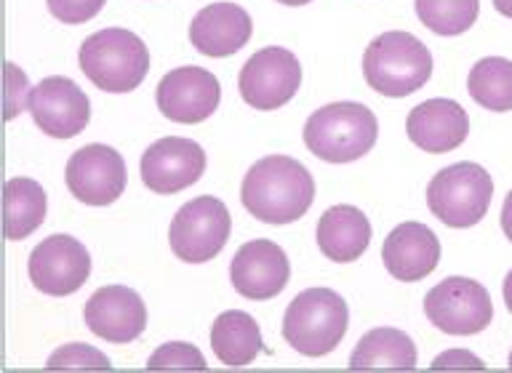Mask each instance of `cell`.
<instances>
[{
  "label": "cell",
  "instance_id": "16",
  "mask_svg": "<svg viewBox=\"0 0 512 373\" xmlns=\"http://www.w3.org/2000/svg\"><path fill=\"white\" fill-rule=\"evenodd\" d=\"M83 320L91 334L104 342H136L147 328V307L128 286H104L86 302Z\"/></svg>",
  "mask_w": 512,
  "mask_h": 373
},
{
  "label": "cell",
  "instance_id": "9",
  "mask_svg": "<svg viewBox=\"0 0 512 373\" xmlns=\"http://www.w3.org/2000/svg\"><path fill=\"white\" fill-rule=\"evenodd\" d=\"M302 86V64L288 48L270 46L256 51L240 70L238 88L243 102L254 110H278Z\"/></svg>",
  "mask_w": 512,
  "mask_h": 373
},
{
  "label": "cell",
  "instance_id": "6",
  "mask_svg": "<svg viewBox=\"0 0 512 373\" xmlns=\"http://www.w3.org/2000/svg\"><path fill=\"white\" fill-rule=\"evenodd\" d=\"M494 200V182L478 163H454L432 176L427 187V206L440 222L454 230H467L483 222Z\"/></svg>",
  "mask_w": 512,
  "mask_h": 373
},
{
  "label": "cell",
  "instance_id": "30",
  "mask_svg": "<svg viewBox=\"0 0 512 373\" xmlns=\"http://www.w3.org/2000/svg\"><path fill=\"white\" fill-rule=\"evenodd\" d=\"M502 230L504 235L512 240V192L504 198V206H502Z\"/></svg>",
  "mask_w": 512,
  "mask_h": 373
},
{
  "label": "cell",
  "instance_id": "1",
  "mask_svg": "<svg viewBox=\"0 0 512 373\" xmlns=\"http://www.w3.org/2000/svg\"><path fill=\"white\" fill-rule=\"evenodd\" d=\"M240 200L259 222H299L315 200V179L299 160L288 155H267L248 168L240 187Z\"/></svg>",
  "mask_w": 512,
  "mask_h": 373
},
{
  "label": "cell",
  "instance_id": "2",
  "mask_svg": "<svg viewBox=\"0 0 512 373\" xmlns=\"http://www.w3.org/2000/svg\"><path fill=\"white\" fill-rule=\"evenodd\" d=\"M80 70L107 94H128L150 72V51L144 40L123 27L94 32L80 46Z\"/></svg>",
  "mask_w": 512,
  "mask_h": 373
},
{
  "label": "cell",
  "instance_id": "8",
  "mask_svg": "<svg viewBox=\"0 0 512 373\" xmlns=\"http://www.w3.org/2000/svg\"><path fill=\"white\" fill-rule=\"evenodd\" d=\"M424 315L443 334L472 336L491 326L494 304L475 280L446 278L424 296Z\"/></svg>",
  "mask_w": 512,
  "mask_h": 373
},
{
  "label": "cell",
  "instance_id": "5",
  "mask_svg": "<svg viewBox=\"0 0 512 373\" xmlns=\"http://www.w3.org/2000/svg\"><path fill=\"white\" fill-rule=\"evenodd\" d=\"M350 326V310L331 288H307L288 304L283 339L304 358H323L342 344Z\"/></svg>",
  "mask_w": 512,
  "mask_h": 373
},
{
  "label": "cell",
  "instance_id": "15",
  "mask_svg": "<svg viewBox=\"0 0 512 373\" xmlns=\"http://www.w3.org/2000/svg\"><path fill=\"white\" fill-rule=\"evenodd\" d=\"M230 280L235 291L251 302H267L288 286L291 264L286 251L272 240H251L232 256Z\"/></svg>",
  "mask_w": 512,
  "mask_h": 373
},
{
  "label": "cell",
  "instance_id": "13",
  "mask_svg": "<svg viewBox=\"0 0 512 373\" xmlns=\"http://www.w3.org/2000/svg\"><path fill=\"white\" fill-rule=\"evenodd\" d=\"M27 107H30L40 131L54 139L78 136L91 120V104H88L83 88L62 75L40 80L38 86L32 88Z\"/></svg>",
  "mask_w": 512,
  "mask_h": 373
},
{
  "label": "cell",
  "instance_id": "31",
  "mask_svg": "<svg viewBox=\"0 0 512 373\" xmlns=\"http://www.w3.org/2000/svg\"><path fill=\"white\" fill-rule=\"evenodd\" d=\"M504 304H507V310L512 312V270H510V275H507V278H504Z\"/></svg>",
  "mask_w": 512,
  "mask_h": 373
},
{
  "label": "cell",
  "instance_id": "14",
  "mask_svg": "<svg viewBox=\"0 0 512 373\" xmlns=\"http://www.w3.org/2000/svg\"><path fill=\"white\" fill-rule=\"evenodd\" d=\"M142 182L150 192L176 195L198 182L206 171V152L198 142L184 136H166L150 144L142 155Z\"/></svg>",
  "mask_w": 512,
  "mask_h": 373
},
{
  "label": "cell",
  "instance_id": "3",
  "mask_svg": "<svg viewBox=\"0 0 512 373\" xmlns=\"http://www.w3.org/2000/svg\"><path fill=\"white\" fill-rule=\"evenodd\" d=\"M363 72L376 94L400 99L419 91L430 80L432 54L411 32L390 30L368 43Z\"/></svg>",
  "mask_w": 512,
  "mask_h": 373
},
{
  "label": "cell",
  "instance_id": "21",
  "mask_svg": "<svg viewBox=\"0 0 512 373\" xmlns=\"http://www.w3.org/2000/svg\"><path fill=\"white\" fill-rule=\"evenodd\" d=\"M211 350L224 366H248L262 352V331L248 312L227 310L211 326Z\"/></svg>",
  "mask_w": 512,
  "mask_h": 373
},
{
  "label": "cell",
  "instance_id": "11",
  "mask_svg": "<svg viewBox=\"0 0 512 373\" xmlns=\"http://www.w3.org/2000/svg\"><path fill=\"white\" fill-rule=\"evenodd\" d=\"M67 187L86 206H110L126 192V160L107 144H86L67 160Z\"/></svg>",
  "mask_w": 512,
  "mask_h": 373
},
{
  "label": "cell",
  "instance_id": "10",
  "mask_svg": "<svg viewBox=\"0 0 512 373\" xmlns=\"http://www.w3.org/2000/svg\"><path fill=\"white\" fill-rule=\"evenodd\" d=\"M30 280L40 294L70 296L86 286L91 275V256L72 235H51L32 248Z\"/></svg>",
  "mask_w": 512,
  "mask_h": 373
},
{
  "label": "cell",
  "instance_id": "27",
  "mask_svg": "<svg viewBox=\"0 0 512 373\" xmlns=\"http://www.w3.org/2000/svg\"><path fill=\"white\" fill-rule=\"evenodd\" d=\"M51 371H83V368H102V371H110V360L104 358L102 352L96 347H88V344H67V347H59V350L48 358L46 363Z\"/></svg>",
  "mask_w": 512,
  "mask_h": 373
},
{
  "label": "cell",
  "instance_id": "7",
  "mask_svg": "<svg viewBox=\"0 0 512 373\" xmlns=\"http://www.w3.org/2000/svg\"><path fill=\"white\" fill-rule=\"evenodd\" d=\"M230 230V211L222 200L214 195H200L176 211L168 230V243L176 259L187 264H203L211 262L227 246Z\"/></svg>",
  "mask_w": 512,
  "mask_h": 373
},
{
  "label": "cell",
  "instance_id": "19",
  "mask_svg": "<svg viewBox=\"0 0 512 373\" xmlns=\"http://www.w3.org/2000/svg\"><path fill=\"white\" fill-rule=\"evenodd\" d=\"M254 32V22L238 3H211L200 8L190 24L192 46L206 56H232L246 46Z\"/></svg>",
  "mask_w": 512,
  "mask_h": 373
},
{
  "label": "cell",
  "instance_id": "20",
  "mask_svg": "<svg viewBox=\"0 0 512 373\" xmlns=\"http://www.w3.org/2000/svg\"><path fill=\"white\" fill-rule=\"evenodd\" d=\"M371 243V222L355 206H334L320 216V254L336 264H350L366 254Z\"/></svg>",
  "mask_w": 512,
  "mask_h": 373
},
{
  "label": "cell",
  "instance_id": "12",
  "mask_svg": "<svg viewBox=\"0 0 512 373\" xmlns=\"http://www.w3.org/2000/svg\"><path fill=\"white\" fill-rule=\"evenodd\" d=\"M158 110L174 123H203L216 112L222 102V86L214 78V72L203 70V67H176L166 72L163 80L158 83V94H155Z\"/></svg>",
  "mask_w": 512,
  "mask_h": 373
},
{
  "label": "cell",
  "instance_id": "22",
  "mask_svg": "<svg viewBox=\"0 0 512 373\" xmlns=\"http://www.w3.org/2000/svg\"><path fill=\"white\" fill-rule=\"evenodd\" d=\"M352 371H368V368H398V371H414L416 347L411 336L398 328H374L368 331L350 355Z\"/></svg>",
  "mask_w": 512,
  "mask_h": 373
},
{
  "label": "cell",
  "instance_id": "26",
  "mask_svg": "<svg viewBox=\"0 0 512 373\" xmlns=\"http://www.w3.org/2000/svg\"><path fill=\"white\" fill-rule=\"evenodd\" d=\"M150 371H206V358L198 347L187 342H168L152 352L147 360Z\"/></svg>",
  "mask_w": 512,
  "mask_h": 373
},
{
  "label": "cell",
  "instance_id": "17",
  "mask_svg": "<svg viewBox=\"0 0 512 373\" xmlns=\"http://www.w3.org/2000/svg\"><path fill=\"white\" fill-rule=\"evenodd\" d=\"M382 262L395 280L416 283L427 278L440 262V240L438 235L419 222L398 224L384 238Z\"/></svg>",
  "mask_w": 512,
  "mask_h": 373
},
{
  "label": "cell",
  "instance_id": "4",
  "mask_svg": "<svg viewBox=\"0 0 512 373\" xmlns=\"http://www.w3.org/2000/svg\"><path fill=\"white\" fill-rule=\"evenodd\" d=\"M379 136L376 115L358 102H334L320 107L304 123V144L326 163L360 160Z\"/></svg>",
  "mask_w": 512,
  "mask_h": 373
},
{
  "label": "cell",
  "instance_id": "28",
  "mask_svg": "<svg viewBox=\"0 0 512 373\" xmlns=\"http://www.w3.org/2000/svg\"><path fill=\"white\" fill-rule=\"evenodd\" d=\"M48 11L64 24L91 22L107 0H46Z\"/></svg>",
  "mask_w": 512,
  "mask_h": 373
},
{
  "label": "cell",
  "instance_id": "23",
  "mask_svg": "<svg viewBox=\"0 0 512 373\" xmlns=\"http://www.w3.org/2000/svg\"><path fill=\"white\" fill-rule=\"evenodd\" d=\"M46 219V192L35 179H8L6 182V238L24 240Z\"/></svg>",
  "mask_w": 512,
  "mask_h": 373
},
{
  "label": "cell",
  "instance_id": "29",
  "mask_svg": "<svg viewBox=\"0 0 512 373\" xmlns=\"http://www.w3.org/2000/svg\"><path fill=\"white\" fill-rule=\"evenodd\" d=\"M432 368H483V363H480V358L470 355V352L451 350L443 352L440 358H435Z\"/></svg>",
  "mask_w": 512,
  "mask_h": 373
},
{
  "label": "cell",
  "instance_id": "33",
  "mask_svg": "<svg viewBox=\"0 0 512 373\" xmlns=\"http://www.w3.org/2000/svg\"><path fill=\"white\" fill-rule=\"evenodd\" d=\"M283 6H304V3H310V0H278Z\"/></svg>",
  "mask_w": 512,
  "mask_h": 373
},
{
  "label": "cell",
  "instance_id": "25",
  "mask_svg": "<svg viewBox=\"0 0 512 373\" xmlns=\"http://www.w3.org/2000/svg\"><path fill=\"white\" fill-rule=\"evenodd\" d=\"M480 0H416V14L424 27L438 35H462L475 24Z\"/></svg>",
  "mask_w": 512,
  "mask_h": 373
},
{
  "label": "cell",
  "instance_id": "34",
  "mask_svg": "<svg viewBox=\"0 0 512 373\" xmlns=\"http://www.w3.org/2000/svg\"><path fill=\"white\" fill-rule=\"evenodd\" d=\"M510 368H512V352H510Z\"/></svg>",
  "mask_w": 512,
  "mask_h": 373
},
{
  "label": "cell",
  "instance_id": "24",
  "mask_svg": "<svg viewBox=\"0 0 512 373\" xmlns=\"http://www.w3.org/2000/svg\"><path fill=\"white\" fill-rule=\"evenodd\" d=\"M467 91L480 107L491 112L512 110V62L502 56H486L470 70Z\"/></svg>",
  "mask_w": 512,
  "mask_h": 373
},
{
  "label": "cell",
  "instance_id": "32",
  "mask_svg": "<svg viewBox=\"0 0 512 373\" xmlns=\"http://www.w3.org/2000/svg\"><path fill=\"white\" fill-rule=\"evenodd\" d=\"M494 8L499 11L502 16L512 19V0H494Z\"/></svg>",
  "mask_w": 512,
  "mask_h": 373
},
{
  "label": "cell",
  "instance_id": "18",
  "mask_svg": "<svg viewBox=\"0 0 512 373\" xmlns=\"http://www.w3.org/2000/svg\"><path fill=\"white\" fill-rule=\"evenodd\" d=\"M408 139L424 152L440 155L462 147L470 134V118L462 104L451 99H427L416 104L406 120Z\"/></svg>",
  "mask_w": 512,
  "mask_h": 373
}]
</instances>
